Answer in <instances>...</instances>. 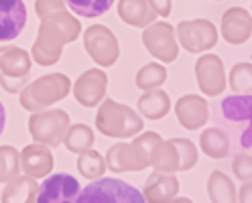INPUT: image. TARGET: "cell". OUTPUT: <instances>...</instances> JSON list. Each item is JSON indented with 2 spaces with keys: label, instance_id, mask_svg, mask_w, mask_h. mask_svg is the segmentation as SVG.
I'll use <instances>...</instances> for the list:
<instances>
[{
  "label": "cell",
  "instance_id": "25",
  "mask_svg": "<svg viewBox=\"0 0 252 203\" xmlns=\"http://www.w3.org/2000/svg\"><path fill=\"white\" fill-rule=\"evenodd\" d=\"M94 140H96V136H94V130L90 126H86V124H69L65 136H63V145H65L69 152L80 154L94 146Z\"/></svg>",
  "mask_w": 252,
  "mask_h": 203
},
{
  "label": "cell",
  "instance_id": "18",
  "mask_svg": "<svg viewBox=\"0 0 252 203\" xmlns=\"http://www.w3.org/2000/svg\"><path fill=\"white\" fill-rule=\"evenodd\" d=\"M104 161H106V169L114 171V173H134V171H143L136 161V154H134L130 143H116L114 146H110Z\"/></svg>",
  "mask_w": 252,
  "mask_h": 203
},
{
  "label": "cell",
  "instance_id": "41",
  "mask_svg": "<svg viewBox=\"0 0 252 203\" xmlns=\"http://www.w3.org/2000/svg\"><path fill=\"white\" fill-rule=\"evenodd\" d=\"M248 138H250V130H246V132H244V140H242V145H244L246 148L250 146V140H248Z\"/></svg>",
  "mask_w": 252,
  "mask_h": 203
},
{
  "label": "cell",
  "instance_id": "12",
  "mask_svg": "<svg viewBox=\"0 0 252 203\" xmlns=\"http://www.w3.org/2000/svg\"><path fill=\"white\" fill-rule=\"evenodd\" d=\"M19 159H21V171L27 177L43 179L53 171V152L47 145L41 143L27 145L19 152Z\"/></svg>",
  "mask_w": 252,
  "mask_h": 203
},
{
  "label": "cell",
  "instance_id": "22",
  "mask_svg": "<svg viewBox=\"0 0 252 203\" xmlns=\"http://www.w3.org/2000/svg\"><path fill=\"white\" fill-rule=\"evenodd\" d=\"M151 167L159 173H177L179 171V152L175 143L171 140H159L151 152Z\"/></svg>",
  "mask_w": 252,
  "mask_h": 203
},
{
  "label": "cell",
  "instance_id": "29",
  "mask_svg": "<svg viewBox=\"0 0 252 203\" xmlns=\"http://www.w3.org/2000/svg\"><path fill=\"white\" fill-rule=\"evenodd\" d=\"M161 140V136L157 132H138L136 138L132 136V150L136 154V161L140 165V169H149L151 167V152L155 148V145Z\"/></svg>",
  "mask_w": 252,
  "mask_h": 203
},
{
  "label": "cell",
  "instance_id": "23",
  "mask_svg": "<svg viewBox=\"0 0 252 203\" xmlns=\"http://www.w3.org/2000/svg\"><path fill=\"white\" fill-rule=\"evenodd\" d=\"M199 146L210 159H224L230 152V138L222 128H208L199 136Z\"/></svg>",
  "mask_w": 252,
  "mask_h": 203
},
{
  "label": "cell",
  "instance_id": "39",
  "mask_svg": "<svg viewBox=\"0 0 252 203\" xmlns=\"http://www.w3.org/2000/svg\"><path fill=\"white\" fill-rule=\"evenodd\" d=\"M250 193H252V183H250V181H244V185H242V191H240L238 195H236V199L242 201V203H252Z\"/></svg>",
  "mask_w": 252,
  "mask_h": 203
},
{
  "label": "cell",
  "instance_id": "21",
  "mask_svg": "<svg viewBox=\"0 0 252 203\" xmlns=\"http://www.w3.org/2000/svg\"><path fill=\"white\" fill-rule=\"evenodd\" d=\"M4 191H2V201L4 203H31L35 201L39 183L33 177L27 175H17L10 181L4 183Z\"/></svg>",
  "mask_w": 252,
  "mask_h": 203
},
{
  "label": "cell",
  "instance_id": "20",
  "mask_svg": "<svg viewBox=\"0 0 252 203\" xmlns=\"http://www.w3.org/2000/svg\"><path fill=\"white\" fill-rule=\"evenodd\" d=\"M33 59L31 53H27L21 47L4 45L0 47V71L6 75H29Z\"/></svg>",
  "mask_w": 252,
  "mask_h": 203
},
{
  "label": "cell",
  "instance_id": "33",
  "mask_svg": "<svg viewBox=\"0 0 252 203\" xmlns=\"http://www.w3.org/2000/svg\"><path fill=\"white\" fill-rule=\"evenodd\" d=\"M179 152V171H189L197 165V146L187 138H173Z\"/></svg>",
  "mask_w": 252,
  "mask_h": 203
},
{
  "label": "cell",
  "instance_id": "7",
  "mask_svg": "<svg viewBox=\"0 0 252 203\" xmlns=\"http://www.w3.org/2000/svg\"><path fill=\"white\" fill-rule=\"evenodd\" d=\"M84 47L88 55L100 67L114 65L120 57V45L116 35L104 25H92L84 33Z\"/></svg>",
  "mask_w": 252,
  "mask_h": 203
},
{
  "label": "cell",
  "instance_id": "36",
  "mask_svg": "<svg viewBox=\"0 0 252 203\" xmlns=\"http://www.w3.org/2000/svg\"><path fill=\"white\" fill-rule=\"evenodd\" d=\"M29 84V75H6L0 73V86L8 93H19Z\"/></svg>",
  "mask_w": 252,
  "mask_h": 203
},
{
  "label": "cell",
  "instance_id": "16",
  "mask_svg": "<svg viewBox=\"0 0 252 203\" xmlns=\"http://www.w3.org/2000/svg\"><path fill=\"white\" fill-rule=\"evenodd\" d=\"M179 193V181L175 177V173H155L147 179L145 189H143V197L149 203H169L177 197Z\"/></svg>",
  "mask_w": 252,
  "mask_h": 203
},
{
  "label": "cell",
  "instance_id": "5",
  "mask_svg": "<svg viewBox=\"0 0 252 203\" xmlns=\"http://www.w3.org/2000/svg\"><path fill=\"white\" fill-rule=\"evenodd\" d=\"M218 29L208 19L181 21L175 27L177 43L189 53H206L218 45Z\"/></svg>",
  "mask_w": 252,
  "mask_h": 203
},
{
  "label": "cell",
  "instance_id": "4",
  "mask_svg": "<svg viewBox=\"0 0 252 203\" xmlns=\"http://www.w3.org/2000/svg\"><path fill=\"white\" fill-rule=\"evenodd\" d=\"M69 124V114L65 110H47L45 108L41 112H33V116L29 118V132L35 143L53 148L63 143Z\"/></svg>",
  "mask_w": 252,
  "mask_h": 203
},
{
  "label": "cell",
  "instance_id": "31",
  "mask_svg": "<svg viewBox=\"0 0 252 203\" xmlns=\"http://www.w3.org/2000/svg\"><path fill=\"white\" fill-rule=\"evenodd\" d=\"M21 173L19 150L14 146H0V183H6Z\"/></svg>",
  "mask_w": 252,
  "mask_h": 203
},
{
  "label": "cell",
  "instance_id": "34",
  "mask_svg": "<svg viewBox=\"0 0 252 203\" xmlns=\"http://www.w3.org/2000/svg\"><path fill=\"white\" fill-rule=\"evenodd\" d=\"M232 171H234L236 179L250 181L252 179V159H250V154H236V159L232 163Z\"/></svg>",
  "mask_w": 252,
  "mask_h": 203
},
{
  "label": "cell",
  "instance_id": "13",
  "mask_svg": "<svg viewBox=\"0 0 252 203\" xmlns=\"http://www.w3.org/2000/svg\"><path fill=\"white\" fill-rule=\"evenodd\" d=\"M175 116L185 130H197L210 118V108L203 96L187 93L175 102Z\"/></svg>",
  "mask_w": 252,
  "mask_h": 203
},
{
  "label": "cell",
  "instance_id": "11",
  "mask_svg": "<svg viewBox=\"0 0 252 203\" xmlns=\"http://www.w3.org/2000/svg\"><path fill=\"white\" fill-rule=\"evenodd\" d=\"M31 93L33 98L41 104V106H53L61 100H65L71 91V80L63 73H47L39 80H35L33 84H29Z\"/></svg>",
  "mask_w": 252,
  "mask_h": 203
},
{
  "label": "cell",
  "instance_id": "8",
  "mask_svg": "<svg viewBox=\"0 0 252 203\" xmlns=\"http://www.w3.org/2000/svg\"><path fill=\"white\" fill-rule=\"evenodd\" d=\"M82 185L69 173H53L43 177L39 185L35 203H71L77 199Z\"/></svg>",
  "mask_w": 252,
  "mask_h": 203
},
{
  "label": "cell",
  "instance_id": "32",
  "mask_svg": "<svg viewBox=\"0 0 252 203\" xmlns=\"http://www.w3.org/2000/svg\"><path fill=\"white\" fill-rule=\"evenodd\" d=\"M230 87L236 93H250L252 87V67L250 63H236L230 71Z\"/></svg>",
  "mask_w": 252,
  "mask_h": 203
},
{
  "label": "cell",
  "instance_id": "15",
  "mask_svg": "<svg viewBox=\"0 0 252 203\" xmlns=\"http://www.w3.org/2000/svg\"><path fill=\"white\" fill-rule=\"evenodd\" d=\"M250 12L242 6H232L222 14V39L230 45H242L250 39Z\"/></svg>",
  "mask_w": 252,
  "mask_h": 203
},
{
  "label": "cell",
  "instance_id": "38",
  "mask_svg": "<svg viewBox=\"0 0 252 203\" xmlns=\"http://www.w3.org/2000/svg\"><path fill=\"white\" fill-rule=\"evenodd\" d=\"M149 2V6L155 10V14L157 17H169L171 14V8H173V4H171V0H147Z\"/></svg>",
  "mask_w": 252,
  "mask_h": 203
},
{
  "label": "cell",
  "instance_id": "27",
  "mask_svg": "<svg viewBox=\"0 0 252 203\" xmlns=\"http://www.w3.org/2000/svg\"><path fill=\"white\" fill-rule=\"evenodd\" d=\"M77 171H80V175L86 177L88 181H94L106 173V161L98 150L88 148V150L80 152V157H77Z\"/></svg>",
  "mask_w": 252,
  "mask_h": 203
},
{
  "label": "cell",
  "instance_id": "19",
  "mask_svg": "<svg viewBox=\"0 0 252 203\" xmlns=\"http://www.w3.org/2000/svg\"><path fill=\"white\" fill-rule=\"evenodd\" d=\"M118 17L130 27H147L157 21L155 10L149 6L147 0H120L118 2Z\"/></svg>",
  "mask_w": 252,
  "mask_h": 203
},
{
  "label": "cell",
  "instance_id": "40",
  "mask_svg": "<svg viewBox=\"0 0 252 203\" xmlns=\"http://www.w3.org/2000/svg\"><path fill=\"white\" fill-rule=\"evenodd\" d=\"M4 124H6V110H4L2 102H0V134L4 132Z\"/></svg>",
  "mask_w": 252,
  "mask_h": 203
},
{
  "label": "cell",
  "instance_id": "17",
  "mask_svg": "<svg viewBox=\"0 0 252 203\" xmlns=\"http://www.w3.org/2000/svg\"><path fill=\"white\" fill-rule=\"evenodd\" d=\"M138 106V114L147 118V120H161L169 114L171 110V98L169 93L155 87V89H147L143 96L136 102Z\"/></svg>",
  "mask_w": 252,
  "mask_h": 203
},
{
  "label": "cell",
  "instance_id": "24",
  "mask_svg": "<svg viewBox=\"0 0 252 203\" xmlns=\"http://www.w3.org/2000/svg\"><path fill=\"white\" fill-rule=\"evenodd\" d=\"M208 195L214 203H236V189L232 179L222 173V171H214L208 179Z\"/></svg>",
  "mask_w": 252,
  "mask_h": 203
},
{
  "label": "cell",
  "instance_id": "28",
  "mask_svg": "<svg viewBox=\"0 0 252 203\" xmlns=\"http://www.w3.org/2000/svg\"><path fill=\"white\" fill-rule=\"evenodd\" d=\"M114 0H65V6L84 19H98L112 8Z\"/></svg>",
  "mask_w": 252,
  "mask_h": 203
},
{
  "label": "cell",
  "instance_id": "2",
  "mask_svg": "<svg viewBox=\"0 0 252 203\" xmlns=\"http://www.w3.org/2000/svg\"><path fill=\"white\" fill-rule=\"evenodd\" d=\"M96 114V128L108 138H132L138 132H143L145 122L132 108L118 104L116 100H102L98 104Z\"/></svg>",
  "mask_w": 252,
  "mask_h": 203
},
{
  "label": "cell",
  "instance_id": "35",
  "mask_svg": "<svg viewBox=\"0 0 252 203\" xmlns=\"http://www.w3.org/2000/svg\"><path fill=\"white\" fill-rule=\"evenodd\" d=\"M65 0H37L35 2V12L39 19H45L49 14H55L59 10H65Z\"/></svg>",
  "mask_w": 252,
  "mask_h": 203
},
{
  "label": "cell",
  "instance_id": "14",
  "mask_svg": "<svg viewBox=\"0 0 252 203\" xmlns=\"http://www.w3.org/2000/svg\"><path fill=\"white\" fill-rule=\"evenodd\" d=\"M27 25L23 0H0V41H14Z\"/></svg>",
  "mask_w": 252,
  "mask_h": 203
},
{
  "label": "cell",
  "instance_id": "30",
  "mask_svg": "<svg viewBox=\"0 0 252 203\" xmlns=\"http://www.w3.org/2000/svg\"><path fill=\"white\" fill-rule=\"evenodd\" d=\"M167 82V69L161 63H147L136 71V86L138 89H155Z\"/></svg>",
  "mask_w": 252,
  "mask_h": 203
},
{
  "label": "cell",
  "instance_id": "10",
  "mask_svg": "<svg viewBox=\"0 0 252 203\" xmlns=\"http://www.w3.org/2000/svg\"><path fill=\"white\" fill-rule=\"evenodd\" d=\"M106 87H108V73H104L98 67H94V69L84 71L80 77H77L71 91H73L75 100L80 102V106L94 108L104 100Z\"/></svg>",
  "mask_w": 252,
  "mask_h": 203
},
{
  "label": "cell",
  "instance_id": "6",
  "mask_svg": "<svg viewBox=\"0 0 252 203\" xmlns=\"http://www.w3.org/2000/svg\"><path fill=\"white\" fill-rule=\"evenodd\" d=\"M143 45L157 61H163V63H173L179 55L175 29L165 21H153L151 25L145 27Z\"/></svg>",
  "mask_w": 252,
  "mask_h": 203
},
{
  "label": "cell",
  "instance_id": "1",
  "mask_svg": "<svg viewBox=\"0 0 252 203\" xmlns=\"http://www.w3.org/2000/svg\"><path fill=\"white\" fill-rule=\"evenodd\" d=\"M82 33V25L67 8L41 19L37 41L31 49V59L39 65H55L63 55V47L73 43Z\"/></svg>",
  "mask_w": 252,
  "mask_h": 203
},
{
  "label": "cell",
  "instance_id": "9",
  "mask_svg": "<svg viewBox=\"0 0 252 203\" xmlns=\"http://www.w3.org/2000/svg\"><path fill=\"white\" fill-rule=\"evenodd\" d=\"M195 77L199 89L210 98L220 96L226 89V71L224 61L220 55L203 53L195 63Z\"/></svg>",
  "mask_w": 252,
  "mask_h": 203
},
{
  "label": "cell",
  "instance_id": "3",
  "mask_svg": "<svg viewBox=\"0 0 252 203\" xmlns=\"http://www.w3.org/2000/svg\"><path fill=\"white\" fill-rule=\"evenodd\" d=\"M80 203H145L143 191L114 177H98L80 191Z\"/></svg>",
  "mask_w": 252,
  "mask_h": 203
},
{
  "label": "cell",
  "instance_id": "37",
  "mask_svg": "<svg viewBox=\"0 0 252 203\" xmlns=\"http://www.w3.org/2000/svg\"><path fill=\"white\" fill-rule=\"evenodd\" d=\"M19 93H21V106L25 108V110H29V112H41V110H45V106H41V104L33 98L29 84H27Z\"/></svg>",
  "mask_w": 252,
  "mask_h": 203
},
{
  "label": "cell",
  "instance_id": "26",
  "mask_svg": "<svg viewBox=\"0 0 252 203\" xmlns=\"http://www.w3.org/2000/svg\"><path fill=\"white\" fill-rule=\"evenodd\" d=\"M222 114L232 122H248L252 114V100L250 93H234V96L224 98L222 102Z\"/></svg>",
  "mask_w": 252,
  "mask_h": 203
}]
</instances>
